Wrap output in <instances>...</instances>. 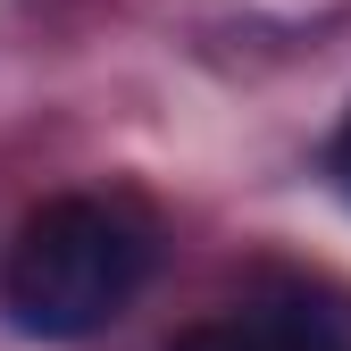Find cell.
<instances>
[{"instance_id":"obj_4","label":"cell","mask_w":351,"mask_h":351,"mask_svg":"<svg viewBox=\"0 0 351 351\" xmlns=\"http://www.w3.org/2000/svg\"><path fill=\"white\" fill-rule=\"evenodd\" d=\"M326 176L343 184V201H351V117L335 125V143H326Z\"/></svg>"},{"instance_id":"obj_3","label":"cell","mask_w":351,"mask_h":351,"mask_svg":"<svg viewBox=\"0 0 351 351\" xmlns=\"http://www.w3.org/2000/svg\"><path fill=\"white\" fill-rule=\"evenodd\" d=\"M167 351H268V343H259V326L234 310V318H201V326H184Z\"/></svg>"},{"instance_id":"obj_1","label":"cell","mask_w":351,"mask_h":351,"mask_svg":"<svg viewBox=\"0 0 351 351\" xmlns=\"http://www.w3.org/2000/svg\"><path fill=\"white\" fill-rule=\"evenodd\" d=\"M143 276H151V217L117 193H59L17 226L0 301L25 335L84 343L109 318H125Z\"/></svg>"},{"instance_id":"obj_2","label":"cell","mask_w":351,"mask_h":351,"mask_svg":"<svg viewBox=\"0 0 351 351\" xmlns=\"http://www.w3.org/2000/svg\"><path fill=\"white\" fill-rule=\"evenodd\" d=\"M243 318L259 326L268 351H351V285L276 268V276H259V293L243 301Z\"/></svg>"}]
</instances>
